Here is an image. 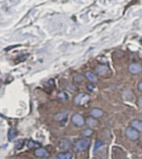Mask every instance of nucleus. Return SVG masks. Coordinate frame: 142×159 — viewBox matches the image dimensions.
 Listing matches in <instances>:
<instances>
[{"instance_id":"obj_1","label":"nucleus","mask_w":142,"mask_h":159,"mask_svg":"<svg viewBox=\"0 0 142 159\" xmlns=\"http://www.w3.org/2000/svg\"><path fill=\"white\" fill-rule=\"evenodd\" d=\"M91 144V140L88 138H82L77 141V142L74 144L73 149L76 152H81L85 151Z\"/></svg>"},{"instance_id":"obj_2","label":"nucleus","mask_w":142,"mask_h":159,"mask_svg":"<svg viewBox=\"0 0 142 159\" xmlns=\"http://www.w3.org/2000/svg\"><path fill=\"white\" fill-rule=\"evenodd\" d=\"M90 100V97L87 93H80L75 97L74 102L77 105H84Z\"/></svg>"},{"instance_id":"obj_3","label":"nucleus","mask_w":142,"mask_h":159,"mask_svg":"<svg viewBox=\"0 0 142 159\" xmlns=\"http://www.w3.org/2000/svg\"><path fill=\"white\" fill-rule=\"evenodd\" d=\"M72 123L75 124L77 127H82L85 123V119L84 117H82V115L76 113L74 114L72 117Z\"/></svg>"},{"instance_id":"obj_4","label":"nucleus","mask_w":142,"mask_h":159,"mask_svg":"<svg viewBox=\"0 0 142 159\" xmlns=\"http://www.w3.org/2000/svg\"><path fill=\"white\" fill-rule=\"evenodd\" d=\"M126 134L127 138H130L131 140H136L139 138V132L134 127H128L126 131Z\"/></svg>"},{"instance_id":"obj_5","label":"nucleus","mask_w":142,"mask_h":159,"mask_svg":"<svg viewBox=\"0 0 142 159\" xmlns=\"http://www.w3.org/2000/svg\"><path fill=\"white\" fill-rule=\"evenodd\" d=\"M129 71L132 74H138L142 71V66L140 64H132L129 67Z\"/></svg>"},{"instance_id":"obj_6","label":"nucleus","mask_w":142,"mask_h":159,"mask_svg":"<svg viewBox=\"0 0 142 159\" xmlns=\"http://www.w3.org/2000/svg\"><path fill=\"white\" fill-rule=\"evenodd\" d=\"M34 154L36 157H38V158H47L49 156L47 151L46 149L42 148L36 149L34 152Z\"/></svg>"},{"instance_id":"obj_7","label":"nucleus","mask_w":142,"mask_h":159,"mask_svg":"<svg viewBox=\"0 0 142 159\" xmlns=\"http://www.w3.org/2000/svg\"><path fill=\"white\" fill-rule=\"evenodd\" d=\"M91 113V117H101L103 116L104 112H103L101 109H100V108H93V109L91 110V113Z\"/></svg>"},{"instance_id":"obj_8","label":"nucleus","mask_w":142,"mask_h":159,"mask_svg":"<svg viewBox=\"0 0 142 159\" xmlns=\"http://www.w3.org/2000/svg\"><path fill=\"white\" fill-rule=\"evenodd\" d=\"M59 146H60V148L62 149V150H66V149L70 148L71 147V142L67 139H62L60 143H59Z\"/></svg>"},{"instance_id":"obj_9","label":"nucleus","mask_w":142,"mask_h":159,"mask_svg":"<svg viewBox=\"0 0 142 159\" xmlns=\"http://www.w3.org/2000/svg\"><path fill=\"white\" fill-rule=\"evenodd\" d=\"M131 126L134 127L135 129H136L138 132H142V122L139 120H134L131 122Z\"/></svg>"},{"instance_id":"obj_10","label":"nucleus","mask_w":142,"mask_h":159,"mask_svg":"<svg viewBox=\"0 0 142 159\" xmlns=\"http://www.w3.org/2000/svg\"><path fill=\"white\" fill-rule=\"evenodd\" d=\"M96 72L99 75H105L108 72V68L105 65H100L96 68Z\"/></svg>"},{"instance_id":"obj_11","label":"nucleus","mask_w":142,"mask_h":159,"mask_svg":"<svg viewBox=\"0 0 142 159\" xmlns=\"http://www.w3.org/2000/svg\"><path fill=\"white\" fill-rule=\"evenodd\" d=\"M87 124L90 127H97L98 125L97 120H96L93 117H89L87 118Z\"/></svg>"},{"instance_id":"obj_12","label":"nucleus","mask_w":142,"mask_h":159,"mask_svg":"<svg viewBox=\"0 0 142 159\" xmlns=\"http://www.w3.org/2000/svg\"><path fill=\"white\" fill-rule=\"evenodd\" d=\"M86 77L88 80H90L92 83H97L98 82V78L94 74H92L91 72H87L86 73Z\"/></svg>"},{"instance_id":"obj_13","label":"nucleus","mask_w":142,"mask_h":159,"mask_svg":"<svg viewBox=\"0 0 142 159\" xmlns=\"http://www.w3.org/2000/svg\"><path fill=\"white\" fill-rule=\"evenodd\" d=\"M17 135H18L17 130H16L15 128H11V129L9 130V139L10 141H12L14 138L17 137Z\"/></svg>"},{"instance_id":"obj_14","label":"nucleus","mask_w":142,"mask_h":159,"mask_svg":"<svg viewBox=\"0 0 142 159\" xmlns=\"http://www.w3.org/2000/svg\"><path fill=\"white\" fill-rule=\"evenodd\" d=\"M72 153L66 152V153H60L57 155V159H71L72 158Z\"/></svg>"},{"instance_id":"obj_15","label":"nucleus","mask_w":142,"mask_h":159,"mask_svg":"<svg viewBox=\"0 0 142 159\" xmlns=\"http://www.w3.org/2000/svg\"><path fill=\"white\" fill-rule=\"evenodd\" d=\"M66 117H67V114H66V113H58V114L55 115L54 119L56 121L61 122V121H62V120H65V118Z\"/></svg>"},{"instance_id":"obj_16","label":"nucleus","mask_w":142,"mask_h":159,"mask_svg":"<svg viewBox=\"0 0 142 159\" xmlns=\"http://www.w3.org/2000/svg\"><path fill=\"white\" fill-rule=\"evenodd\" d=\"M82 135L84 136V137H90L92 133H93V131L91 130V129H90V128H87V129H85V130H83L82 131Z\"/></svg>"},{"instance_id":"obj_17","label":"nucleus","mask_w":142,"mask_h":159,"mask_svg":"<svg viewBox=\"0 0 142 159\" xmlns=\"http://www.w3.org/2000/svg\"><path fill=\"white\" fill-rule=\"evenodd\" d=\"M57 97H58L61 101H66V100L68 98L67 95L65 93H63V92H60V93H58V95H57Z\"/></svg>"},{"instance_id":"obj_18","label":"nucleus","mask_w":142,"mask_h":159,"mask_svg":"<svg viewBox=\"0 0 142 159\" xmlns=\"http://www.w3.org/2000/svg\"><path fill=\"white\" fill-rule=\"evenodd\" d=\"M28 147L30 148H39L40 147V144L36 142H33V141H29L28 142Z\"/></svg>"},{"instance_id":"obj_19","label":"nucleus","mask_w":142,"mask_h":159,"mask_svg":"<svg viewBox=\"0 0 142 159\" xmlns=\"http://www.w3.org/2000/svg\"><path fill=\"white\" fill-rule=\"evenodd\" d=\"M74 81L76 82V83H82V81H83V76L82 75H80V74H78V75H77V76H75L74 77Z\"/></svg>"},{"instance_id":"obj_20","label":"nucleus","mask_w":142,"mask_h":159,"mask_svg":"<svg viewBox=\"0 0 142 159\" xmlns=\"http://www.w3.org/2000/svg\"><path fill=\"white\" fill-rule=\"evenodd\" d=\"M103 144H104V142H103L102 141H98V142H97L96 146H95V152H96V151H97V150L100 147H101Z\"/></svg>"},{"instance_id":"obj_21","label":"nucleus","mask_w":142,"mask_h":159,"mask_svg":"<svg viewBox=\"0 0 142 159\" xmlns=\"http://www.w3.org/2000/svg\"><path fill=\"white\" fill-rule=\"evenodd\" d=\"M23 142H24L23 140H20V141H18V142L16 143V148L17 149L21 148L22 147V145H23Z\"/></svg>"},{"instance_id":"obj_22","label":"nucleus","mask_w":142,"mask_h":159,"mask_svg":"<svg viewBox=\"0 0 142 159\" xmlns=\"http://www.w3.org/2000/svg\"><path fill=\"white\" fill-rule=\"evenodd\" d=\"M87 87L88 90H90V91H93L94 90V86H92L91 84H87Z\"/></svg>"},{"instance_id":"obj_23","label":"nucleus","mask_w":142,"mask_h":159,"mask_svg":"<svg viewBox=\"0 0 142 159\" xmlns=\"http://www.w3.org/2000/svg\"><path fill=\"white\" fill-rule=\"evenodd\" d=\"M139 104H140V106L142 107V96L139 97Z\"/></svg>"},{"instance_id":"obj_24","label":"nucleus","mask_w":142,"mask_h":159,"mask_svg":"<svg viewBox=\"0 0 142 159\" xmlns=\"http://www.w3.org/2000/svg\"><path fill=\"white\" fill-rule=\"evenodd\" d=\"M138 88L142 92V82H141V83H139V85H138Z\"/></svg>"},{"instance_id":"obj_25","label":"nucleus","mask_w":142,"mask_h":159,"mask_svg":"<svg viewBox=\"0 0 142 159\" xmlns=\"http://www.w3.org/2000/svg\"><path fill=\"white\" fill-rule=\"evenodd\" d=\"M141 43H142V39H141Z\"/></svg>"}]
</instances>
